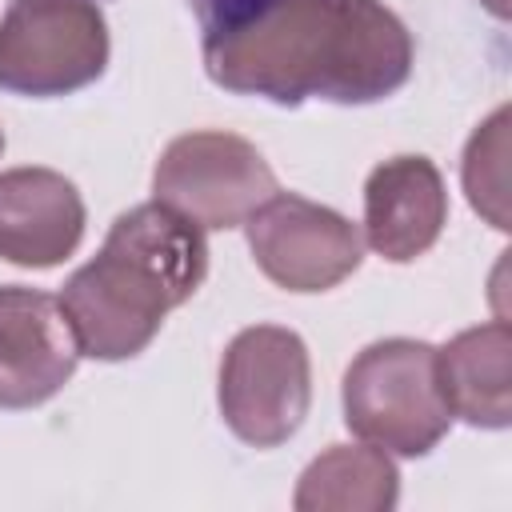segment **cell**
Segmentation results:
<instances>
[{
  "label": "cell",
  "instance_id": "obj_12",
  "mask_svg": "<svg viewBox=\"0 0 512 512\" xmlns=\"http://www.w3.org/2000/svg\"><path fill=\"white\" fill-rule=\"evenodd\" d=\"M396 496L400 476L384 448L332 444L304 468L292 504L300 512H384Z\"/></svg>",
  "mask_w": 512,
  "mask_h": 512
},
{
  "label": "cell",
  "instance_id": "obj_2",
  "mask_svg": "<svg viewBox=\"0 0 512 512\" xmlns=\"http://www.w3.org/2000/svg\"><path fill=\"white\" fill-rule=\"evenodd\" d=\"M204 272V228L188 216L160 200L116 216L96 260L76 268L60 292L80 356L128 360L144 352L164 316L204 284Z\"/></svg>",
  "mask_w": 512,
  "mask_h": 512
},
{
  "label": "cell",
  "instance_id": "obj_6",
  "mask_svg": "<svg viewBox=\"0 0 512 512\" xmlns=\"http://www.w3.org/2000/svg\"><path fill=\"white\" fill-rule=\"evenodd\" d=\"M152 192L196 228H236L280 188L268 160L244 136L184 132L160 152Z\"/></svg>",
  "mask_w": 512,
  "mask_h": 512
},
{
  "label": "cell",
  "instance_id": "obj_10",
  "mask_svg": "<svg viewBox=\"0 0 512 512\" xmlns=\"http://www.w3.org/2000/svg\"><path fill=\"white\" fill-rule=\"evenodd\" d=\"M84 236V200L52 168L0 172V256L20 268H52Z\"/></svg>",
  "mask_w": 512,
  "mask_h": 512
},
{
  "label": "cell",
  "instance_id": "obj_15",
  "mask_svg": "<svg viewBox=\"0 0 512 512\" xmlns=\"http://www.w3.org/2000/svg\"><path fill=\"white\" fill-rule=\"evenodd\" d=\"M0 152H4V128H0Z\"/></svg>",
  "mask_w": 512,
  "mask_h": 512
},
{
  "label": "cell",
  "instance_id": "obj_7",
  "mask_svg": "<svg viewBox=\"0 0 512 512\" xmlns=\"http://www.w3.org/2000/svg\"><path fill=\"white\" fill-rule=\"evenodd\" d=\"M248 248L260 272L288 292H324L360 268V228L296 192L268 196L248 220Z\"/></svg>",
  "mask_w": 512,
  "mask_h": 512
},
{
  "label": "cell",
  "instance_id": "obj_14",
  "mask_svg": "<svg viewBox=\"0 0 512 512\" xmlns=\"http://www.w3.org/2000/svg\"><path fill=\"white\" fill-rule=\"evenodd\" d=\"M268 4L272 0H188V8L196 12V20L204 28V40L240 28L244 20H252L256 12H264Z\"/></svg>",
  "mask_w": 512,
  "mask_h": 512
},
{
  "label": "cell",
  "instance_id": "obj_5",
  "mask_svg": "<svg viewBox=\"0 0 512 512\" xmlns=\"http://www.w3.org/2000/svg\"><path fill=\"white\" fill-rule=\"evenodd\" d=\"M312 368L308 348L292 328L256 324L236 332L220 360L224 424L252 448L284 444L308 416Z\"/></svg>",
  "mask_w": 512,
  "mask_h": 512
},
{
  "label": "cell",
  "instance_id": "obj_8",
  "mask_svg": "<svg viewBox=\"0 0 512 512\" xmlns=\"http://www.w3.org/2000/svg\"><path fill=\"white\" fill-rule=\"evenodd\" d=\"M80 344L56 296L4 284L0 288V408H36L52 400L76 372Z\"/></svg>",
  "mask_w": 512,
  "mask_h": 512
},
{
  "label": "cell",
  "instance_id": "obj_9",
  "mask_svg": "<svg viewBox=\"0 0 512 512\" xmlns=\"http://www.w3.org/2000/svg\"><path fill=\"white\" fill-rule=\"evenodd\" d=\"M448 224V192L428 156H392L368 172L364 184V236L392 260L424 256Z\"/></svg>",
  "mask_w": 512,
  "mask_h": 512
},
{
  "label": "cell",
  "instance_id": "obj_13",
  "mask_svg": "<svg viewBox=\"0 0 512 512\" xmlns=\"http://www.w3.org/2000/svg\"><path fill=\"white\" fill-rule=\"evenodd\" d=\"M504 172H508V108H496L476 128V136L468 140V152H464L468 200L476 212H484L492 220V228H508V212H504L508 176Z\"/></svg>",
  "mask_w": 512,
  "mask_h": 512
},
{
  "label": "cell",
  "instance_id": "obj_4",
  "mask_svg": "<svg viewBox=\"0 0 512 512\" xmlns=\"http://www.w3.org/2000/svg\"><path fill=\"white\" fill-rule=\"evenodd\" d=\"M108 64V24L96 0H12L0 20V88L64 96Z\"/></svg>",
  "mask_w": 512,
  "mask_h": 512
},
{
  "label": "cell",
  "instance_id": "obj_11",
  "mask_svg": "<svg viewBox=\"0 0 512 512\" xmlns=\"http://www.w3.org/2000/svg\"><path fill=\"white\" fill-rule=\"evenodd\" d=\"M436 376L452 416L476 428L512 424V332L504 320L468 328L436 348Z\"/></svg>",
  "mask_w": 512,
  "mask_h": 512
},
{
  "label": "cell",
  "instance_id": "obj_1",
  "mask_svg": "<svg viewBox=\"0 0 512 512\" xmlns=\"http://www.w3.org/2000/svg\"><path fill=\"white\" fill-rule=\"evenodd\" d=\"M208 76L272 104H372L412 72V36L380 0H272L240 28L204 40Z\"/></svg>",
  "mask_w": 512,
  "mask_h": 512
},
{
  "label": "cell",
  "instance_id": "obj_3",
  "mask_svg": "<svg viewBox=\"0 0 512 512\" xmlns=\"http://www.w3.org/2000/svg\"><path fill=\"white\" fill-rule=\"evenodd\" d=\"M344 424L396 456L432 452L452 424L436 348L404 336L368 344L344 372Z\"/></svg>",
  "mask_w": 512,
  "mask_h": 512
}]
</instances>
